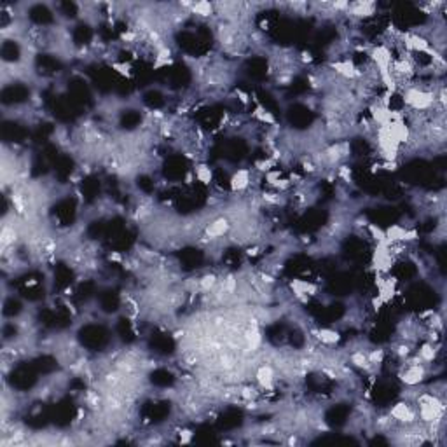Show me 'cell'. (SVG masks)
I'll return each instance as SVG.
<instances>
[{
  "instance_id": "9c48e42d",
  "label": "cell",
  "mask_w": 447,
  "mask_h": 447,
  "mask_svg": "<svg viewBox=\"0 0 447 447\" xmlns=\"http://www.w3.org/2000/svg\"><path fill=\"white\" fill-rule=\"evenodd\" d=\"M248 184H250V172H248V170H238V172L231 176V182H229L232 192L245 191V189L248 187Z\"/></svg>"
},
{
  "instance_id": "8fae6325",
  "label": "cell",
  "mask_w": 447,
  "mask_h": 447,
  "mask_svg": "<svg viewBox=\"0 0 447 447\" xmlns=\"http://www.w3.org/2000/svg\"><path fill=\"white\" fill-rule=\"evenodd\" d=\"M332 68H334L335 72L339 74V75L346 77V79H355V77H360L362 75V72H360L358 68L355 67V65L351 63V61H337V63H332Z\"/></svg>"
},
{
  "instance_id": "d4e9b609",
  "label": "cell",
  "mask_w": 447,
  "mask_h": 447,
  "mask_svg": "<svg viewBox=\"0 0 447 447\" xmlns=\"http://www.w3.org/2000/svg\"><path fill=\"white\" fill-rule=\"evenodd\" d=\"M112 68H116L121 75L129 77V70H131V67H129V65H126V63H114V65H112Z\"/></svg>"
},
{
  "instance_id": "4316f807",
  "label": "cell",
  "mask_w": 447,
  "mask_h": 447,
  "mask_svg": "<svg viewBox=\"0 0 447 447\" xmlns=\"http://www.w3.org/2000/svg\"><path fill=\"white\" fill-rule=\"evenodd\" d=\"M383 306H384V304H383V300H381L379 297H377V296L372 297V307H374L375 311H379V309H381Z\"/></svg>"
},
{
  "instance_id": "cb8c5ba5",
  "label": "cell",
  "mask_w": 447,
  "mask_h": 447,
  "mask_svg": "<svg viewBox=\"0 0 447 447\" xmlns=\"http://www.w3.org/2000/svg\"><path fill=\"white\" fill-rule=\"evenodd\" d=\"M273 166H274V161H273V159L259 161V163L255 164V168H257V170H260V172H269Z\"/></svg>"
},
{
  "instance_id": "e0dca14e",
  "label": "cell",
  "mask_w": 447,
  "mask_h": 447,
  "mask_svg": "<svg viewBox=\"0 0 447 447\" xmlns=\"http://www.w3.org/2000/svg\"><path fill=\"white\" fill-rule=\"evenodd\" d=\"M191 9H192L194 14H199V16H210V14L213 12V5L210 4V2H204V0L192 4Z\"/></svg>"
},
{
  "instance_id": "6da1fadb",
  "label": "cell",
  "mask_w": 447,
  "mask_h": 447,
  "mask_svg": "<svg viewBox=\"0 0 447 447\" xmlns=\"http://www.w3.org/2000/svg\"><path fill=\"white\" fill-rule=\"evenodd\" d=\"M418 414L424 423H439L444 416V403L431 393H421L416 398Z\"/></svg>"
},
{
  "instance_id": "5bb4252c",
  "label": "cell",
  "mask_w": 447,
  "mask_h": 447,
  "mask_svg": "<svg viewBox=\"0 0 447 447\" xmlns=\"http://www.w3.org/2000/svg\"><path fill=\"white\" fill-rule=\"evenodd\" d=\"M316 337H318L320 341L323 344H328V346H332V344H337L341 339L339 332L332 330V328H320L318 332H316Z\"/></svg>"
},
{
  "instance_id": "ac0fdd59",
  "label": "cell",
  "mask_w": 447,
  "mask_h": 447,
  "mask_svg": "<svg viewBox=\"0 0 447 447\" xmlns=\"http://www.w3.org/2000/svg\"><path fill=\"white\" fill-rule=\"evenodd\" d=\"M351 363L353 365H356V367H360V369H371V365L372 363L369 362V356H367V353H363V351H355L351 355Z\"/></svg>"
},
{
  "instance_id": "484cf974",
  "label": "cell",
  "mask_w": 447,
  "mask_h": 447,
  "mask_svg": "<svg viewBox=\"0 0 447 447\" xmlns=\"http://www.w3.org/2000/svg\"><path fill=\"white\" fill-rule=\"evenodd\" d=\"M409 353H411V349H409V346H407V344H400V346H398V349H397V355H398V356H402V358H407V356H409Z\"/></svg>"
},
{
  "instance_id": "30bf717a",
  "label": "cell",
  "mask_w": 447,
  "mask_h": 447,
  "mask_svg": "<svg viewBox=\"0 0 447 447\" xmlns=\"http://www.w3.org/2000/svg\"><path fill=\"white\" fill-rule=\"evenodd\" d=\"M255 377H257L259 386L264 388V390H271L273 384H274V372H273V367H269V365H262V367H259Z\"/></svg>"
},
{
  "instance_id": "d6986e66",
  "label": "cell",
  "mask_w": 447,
  "mask_h": 447,
  "mask_svg": "<svg viewBox=\"0 0 447 447\" xmlns=\"http://www.w3.org/2000/svg\"><path fill=\"white\" fill-rule=\"evenodd\" d=\"M215 283H217V276H213V274H206L199 279V287L203 292H210L213 287H215Z\"/></svg>"
},
{
  "instance_id": "7a4b0ae2",
  "label": "cell",
  "mask_w": 447,
  "mask_h": 447,
  "mask_svg": "<svg viewBox=\"0 0 447 447\" xmlns=\"http://www.w3.org/2000/svg\"><path fill=\"white\" fill-rule=\"evenodd\" d=\"M403 103H407L414 110H428L431 108V105L435 103V95L433 93L423 91L418 88H409L403 93Z\"/></svg>"
},
{
  "instance_id": "277c9868",
  "label": "cell",
  "mask_w": 447,
  "mask_h": 447,
  "mask_svg": "<svg viewBox=\"0 0 447 447\" xmlns=\"http://www.w3.org/2000/svg\"><path fill=\"white\" fill-rule=\"evenodd\" d=\"M375 287H377V297L383 300V304H388L393 300L397 294V281L395 278H383L377 276L375 278Z\"/></svg>"
},
{
  "instance_id": "83f0119b",
  "label": "cell",
  "mask_w": 447,
  "mask_h": 447,
  "mask_svg": "<svg viewBox=\"0 0 447 447\" xmlns=\"http://www.w3.org/2000/svg\"><path fill=\"white\" fill-rule=\"evenodd\" d=\"M241 397H243V398H253V397H255V390H253V388H245Z\"/></svg>"
},
{
  "instance_id": "f1b7e54d",
  "label": "cell",
  "mask_w": 447,
  "mask_h": 447,
  "mask_svg": "<svg viewBox=\"0 0 447 447\" xmlns=\"http://www.w3.org/2000/svg\"><path fill=\"white\" fill-rule=\"evenodd\" d=\"M236 95H238V98H240L241 103H245V105L248 103V95H247V93H243L241 89H238V91H236Z\"/></svg>"
},
{
  "instance_id": "ba28073f",
  "label": "cell",
  "mask_w": 447,
  "mask_h": 447,
  "mask_svg": "<svg viewBox=\"0 0 447 447\" xmlns=\"http://www.w3.org/2000/svg\"><path fill=\"white\" fill-rule=\"evenodd\" d=\"M231 229V224H229L227 219H217L213 220L210 225L206 227V236L210 238V240H215V238H220V236H224L225 232Z\"/></svg>"
},
{
  "instance_id": "8992f818",
  "label": "cell",
  "mask_w": 447,
  "mask_h": 447,
  "mask_svg": "<svg viewBox=\"0 0 447 447\" xmlns=\"http://www.w3.org/2000/svg\"><path fill=\"white\" fill-rule=\"evenodd\" d=\"M403 44L407 46L411 51L433 54V49L430 48V42H428L426 39H423V37L414 35V33H405V35H403Z\"/></svg>"
},
{
  "instance_id": "7c38bea8",
  "label": "cell",
  "mask_w": 447,
  "mask_h": 447,
  "mask_svg": "<svg viewBox=\"0 0 447 447\" xmlns=\"http://www.w3.org/2000/svg\"><path fill=\"white\" fill-rule=\"evenodd\" d=\"M348 11H351L353 16L356 18H369L374 14V2H355V4H349Z\"/></svg>"
},
{
  "instance_id": "4fadbf2b",
  "label": "cell",
  "mask_w": 447,
  "mask_h": 447,
  "mask_svg": "<svg viewBox=\"0 0 447 447\" xmlns=\"http://www.w3.org/2000/svg\"><path fill=\"white\" fill-rule=\"evenodd\" d=\"M194 175H196V180L201 182L203 185H210L212 184V180H213L212 168L206 166V164H198V166L194 168Z\"/></svg>"
},
{
  "instance_id": "5b68a950",
  "label": "cell",
  "mask_w": 447,
  "mask_h": 447,
  "mask_svg": "<svg viewBox=\"0 0 447 447\" xmlns=\"http://www.w3.org/2000/svg\"><path fill=\"white\" fill-rule=\"evenodd\" d=\"M390 418H393L395 421H398V423L411 424V423H414L416 421L418 414H416V411L412 409V405H409L407 402H398L391 407Z\"/></svg>"
},
{
  "instance_id": "52a82bcc",
  "label": "cell",
  "mask_w": 447,
  "mask_h": 447,
  "mask_svg": "<svg viewBox=\"0 0 447 447\" xmlns=\"http://www.w3.org/2000/svg\"><path fill=\"white\" fill-rule=\"evenodd\" d=\"M292 290H294V294H296L299 299H306L307 296H315L316 294V285L309 283V281H306V279H294L292 281Z\"/></svg>"
},
{
  "instance_id": "603a6c76",
  "label": "cell",
  "mask_w": 447,
  "mask_h": 447,
  "mask_svg": "<svg viewBox=\"0 0 447 447\" xmlns=\"http://www.w3.org/2000/svg\"><path fill=\"white\" fill-rule=\"evenodd\" d=\"M369 362L372 363V365H379L381 362H383L384 358V351L383 349H374L372 353H369Z\"/></svg>"
},
{
  "instance_id": "3957f363",
  "label": "cell",
  "mask_w": 447,
  "mask_h": 447,
  "mask_svg": "<svg viewBox=\"0 0 447 447\" xmlns=\"http://www.w3.org/2000/svg\"><path fill=\"white\" fill-rule=\"evenodd\" d=\"M424 375H426L424 363L419 362V358L416 356L412 362L405 363L403 371L400 372V379H402V383L407 384V386H416V384H419L424 379Z\"/></svg>"
},
{
  "instance_id": "7402d4cb",
  "label": "cell",
  "mask_w": 447,
  "mask_h": 447,
  "mask_svg": "<svg viewBox=\"0 0 447 447\" xmlns=\"http://www.w3.org/2000/svg\"><path fill=\"white\" fill-rule=\"evenodd\" d=\"M247 343H248V346H250L251 349H255V348L260 344V335H259V332H257V330L248 332V334H247Z\"/></svg>"
},
{
  "instance_id": "44dd1931",
  "label": "cell",
  "mask_w": 447,
  "mask_h": 447,
  "mask_svg": "<svg viewBox=\"0 0 447 447\" xmlns=\"http://www.w3.org/2000/svg\"><path fill=\"white\" fill-rule=\"evenodd\" d=\"M369 231H371L372 238H374L375 243H381V241L386 240V234H384V231L381 227H377V225H374V224H371L369 225Z\"/></svg>"
},
{
  "instance_id": "9a60e30c",
  "label": "cell",
  "mask_w": 447,
  "mask_h": 447,
  "mask_svg": "<svg viewBox=\"0 0 447 447\" xmlns=\"http://www.w3.org/2000/svg\"><path fill=\"white\" fill-rule=\"evenodd\" d=\"M435 356H437V349H435V346H433L431 343L423 344V346H421V349H419V353H418V358H419V362H421V363L433 362V360H435Z\"/></svg>"
},
{
  "instance_id": "2e32d148",
  "label": "cell",
  "mask_w": 447,
  "mask_h": 447,
  "mask_svg": "<svg viewBox=\"0 0 447 447\" xmlns=\"http://www.w3.org/2000/svg\"><path fill=\"white\" fill-rule=\"evenodd\" d=\"M253 117H255L257 121H260V123H264V124H274V116H273L269 110H266L262 105H257L255 107V110H253Z\"/></svg>"
},
{
  "instance_id": "ffe728a7",
  "label": "cell",
  "mask_w": 447,
  "mask_h": 447,
  "mask_svg": "<svg viewBox=\"0 0 447 447\" xmlns=\"http://www.w3.org/2000/svg\"><path fill=\"white\" fill-rule=\"evenodd\" d=\"M14 240H16V232H14V229L4 227V231H2V247H7V245L14 243Z\"/></svg>"
}]
</instances>
